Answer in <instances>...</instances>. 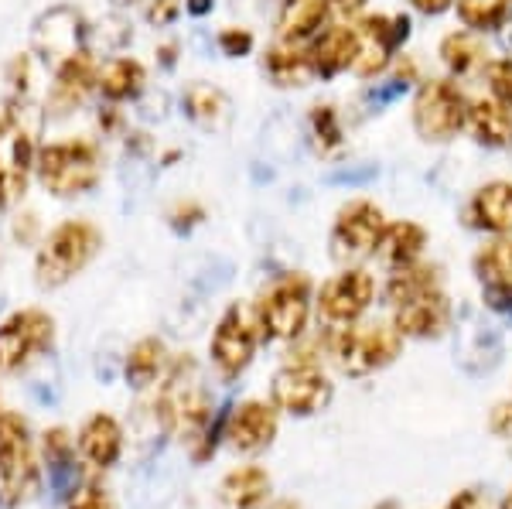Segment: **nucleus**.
I'll list each match as a JSON object with an SVG mask.
<instances>
[{"label":"nucleus","instance_id":"nucleus-25","mask_svg":"<svg viewBox=\"0 0 512 509\" xmlns=\"http://www.w3.org/2000/svg\"><path fill=\"white\" fill-rule=\"evenodd\" d=\"M263 69H267V76L274 79L277 86H308V79H315V69H311V59H308V45H287V41H280L277 48L267 52Z\"/></svg>","mask_w":512,"mask_h":509},{"label":"nucleus","instance_id":"nucleus-45","mask_svg":"<svg viewBox=\"0 0 512 509\" xmlns=\"http://www.w3.org/2000/svg\"><path fill=\"white\" fill-rule=\"evenodd\" d=\"M113 4H137V0H113Z\"/></svg>","mask_w":512,"mask_h":509},{"label":"nucleus","instance_id":"nucleus-24","mask_svg":"<svg viewBox=\"0 0 512 509\" xmlns=\"http://www.w3.org/2000/svg\"><path fill=\"white\" fill-rule=\"evenodd\" d=\"M468 127H472L475 141L485 147H509L512 144V110L506 103L495 100V96L468 103Z\"/></svg>","mask_w":512,"mask_h":509},{"label":"nucleus","instance_id":"nucleus-39","mask_svg":"<svg viewBox=\"0 0 512 509\" xmlns=\"http://www.w3.org/2000/svg\"><path fill=\"white\" fill-rule=\"evenodd\" d=\"M489 428L499 434V438H512V404H499L492 410Z\"/></svg>","mask_w":512,"mask_h":509},{"label":"nucleus","instance_id":"nucleus-18","mask_svg":"<svg viewBox=\"0 0 512 509\" xmlns=\"http://www.w3.org/2000/svg\"><path fill=\"white\" fill-rule=\"evenodd\" d=\"M96 69H99V65L93 62V55H89L86 48L55 65V82H52L55 113L76 110V106L86 100V93H93V89H96Z\"/></svg>","mask_w":512,"mask_h":509},{"label":"nucleus","instance_id":"nucleus-41","mask_svg":"<svg viewBox=\"0 0 512 509\" xmlns=\"http://www.w3.org/2000/svg\"><path fill=\"white\" fill-rule=\"evenodd\" d=\"M410 4H414L417 11H424V14H444L454 0H410Z\"/></svg>","mask_w":512,"mask_h":509},{"label":"nucleus","instance_id":"nucleus-36","mask_svg":"<svg viewBox=\"0 0 512 509\" xmlns=\"http://www.w3.org/2000/svg\"><path fill=\"white\" fill-rule=\"evenodd\" d=\"M65 509H117V506H113L110 492L103 486H82V489H76V496L69 499Z\"/></svg>","mask_w":512,"mask_h":509},{"label":"nucleus","instance_id":"nucleus-22","mask_svg":"<svg viewBox=\"0 0 512 509\" xmlns=\"http://www.w3.org/2000/svg\"><path fill=\"white\" fill-rule=\"evenodd\" d=\"M270 496V475L260 465H243L219 482V506L222 509H256Z\"/></svg>","mask_w":512,"mask_h":509},{"label":"nucleus","instance_id":"nucleus-12","mask_svg":"<svg viewBox=\"0 0 512 509\" xmlns=\"http://www.w3.org/2000/svg\"><path fill=\"white\" fill-rule=\"evenodd\" d=\"M410 35V21L407 18H386V14H376V18H366L355 24V38H359V48H355V65L352 72L362 79H373L386 65L393 62L396 48L407 41Z\"/></svg>","mask_w":512,"mask_h":509},{"label":"nucleus","instance_id":"nucleus-17","mask_svg":"<svg viewBox=\"0 0 512 509\" xmlns=\"http://www.w3.org/2000/svg\"><path fill=\"white\" fill-rule=\"evenodd\" d=\"M355 48H359L355 24H332V28H325L315 41H308V59H311L315 76L332 79L338 72L352 69Z\"/></svg>","mask_w":512,"mask_h":509},{"label":"nucleus","instance_id":"nucleus-20","mask_svg":"<svg viewBox=\"0 0 512 509\" xmlns=\"http://www.w3.org/2000/svg\"><path fill=\"white\" fill-rule=\"evenodd\" d=\"M76 445H79V455L86 458L93 469H110V465L120 458V448H123V431H120L117 417L93 414L79 428Z\"/></svg>","mask_w":512,"mask_h":509},{"label":"nucleus","instance_id":"nucleus-30","mask_svg":"<svg viewBox=\"0 0 512 509\" xmlns=\"http://www.w3.org/2000/svg\"><path fill=\"white\" fill-rule=\"evenodd\" d=\"M185 110L195 123L216 127V123L226 117L229 103H226V96H222V89L209 86V82H192V86L185 89Z\"/></svg>","mask_w":512,"mask_h":509},{"label":"nucleus","instance_id":"nucleus-35","mask_svg":"<svg viewBox=\"0 0 512 509\" xmlns=\"http://www.w3.org/2000/svg\"><path fill=\"white\" fill-rule=\"evenodd\" d=\"M216 41L222 55H229V59H243V55L253 52V35L246 28H222Z\"/></svg>","mask_w":512,"mask_h":509},{"label":"nucleus","instance_id":"nucleus-11","mask_svg":"<svg viewBox=\"0 0 512 509\" xmlns=\"http://www.w3.org/2000/svg\"><path fill=\"white\" fill-rule=\"evenodd\" d=\"M386 233V216L376 202L355 199L338 212L332 226V253L338 260H362L379 250Z\"/></svg>","mask_w":512,"mask_h":509},{"label":"nucleus","instance_id":"nucleus-34","mask_svg":"<svg viewBox=\"0 0 512 509\" xmlns=\"http://www.w3.org/2000/svg\"><path fill=\"white\" fill-rule=\"evenodd\" d=\"M485 76H489V89L499 103H506L512 110V59H499L485 65Z\"/></svg>","mask_w":512,"mask_h":509},{"label":"nucleus","instance_id":"nucleus-15","mask_svg":"<svg viewBox=\"0 0 512 509\" xmlns=\"http://www.w3.org/2000/svg\"><path fill=\"white\" fill-rule=\"evenodd\" d=\"M396 332L403 339H437L451 325V301L441 291H427L420 298L396 308Z\"/></svg>","mask_w":512,"mask_h":509},{"label":"nucleus","instance_id":"nucleus-29","mask_svg":"<svg viewBox=\"0 0 512 509\" xmlns=\"http://www.w3.org/2000/svg\"><path fill=\"white\" fill-rule=\"evenodd\" d=\"M441 59L454 76H468L478 65H485V48H482V41L475 35H468V31H454V35L441 41Z\"/></svg>","mask_w":512,"mask_h":509},{"label":"nucleus","instance_id":"nucleus-37","mask_svg":"<svg viewBox=\"0 0 512 509\" xmlns=\"http://www.w3.org/2000/svg\"><path fill=\"white\" fill-rule=\"evenodd\" d=\"M181 14V0H151L144 11V18L151 28H168V24H175Z\"/></svg>","mask_w":512,"mask_h":509},{"label":"nucleus","instance_id":"nucleus-40","mask_svg":"<svg viewBox=\"0 0 512 509\" xmlns=\"http://www.w3.org/2000/svg\"><path fill=\"white\" fill-rule=\"evenodd\" d=\"M448 509H492V503L482 496V492L468 489V492H458V496H454L451 503H448Z\"/></svg>","mask_w":512,"mask_h":509},{"label":"nucleus","instance_id":"nucleus-32","mask_svg":"<svg viewBox=\"0 0 512 509\" xmlns=\"http://www.w3.org/2000/svg\"><path fill=\"white\" fill-rule=\"evenodd\" d=\"M475 270L485 284H506L512 287V240L489 243L475 257Z\"/></svg>","mask_w":512,"mask_h":509},{"label":"nucleus","instance_id":"nucleus-44","mask_svg":"<svg viewBox=\"0 0 512 509\" xmlns=\"http://www.w3.org/2000/svg\"><path fill=\"white\" fill-rule=\"evenodd\" d=\"M502 509H512V492H509V496H506V503H502Z\"/></svg>","mask_w":512,"mask_h":509},{"label":"nucleus","instance_id":"nucleus-19","mask_svg":"<svg viewBox=\"0 0 512 509\" xmlns=\"http://www.w3.org/2000/svg\"><path fill=\"white\" fill-rule=\"evenodd\" d=\"M147 86V69L130 55H117V59H106L96 69V93L106 103H130L144 93Z\"/></svg>","mask_w":512,"mask_h":509},{"label":"nucleus","instance_id":"nucleus-14","mask_svg":"<svg viewBox=\"0 0 512 509\" xmlns=\"http://www.w3.org/2000/svg\"><path fill=\"white\" fill-rule=\"evenodd\" d=\"M376 298V281L362 267H349L335 274L332 281L321 284L318 291V311L332 325H352L355 318L366 315V308Z\"/></svg>","mask_w":512,"mask_h":509},{"label":"nucleus","instance_id":"nucleus-10","mask_svg":"<svg viewBox=\"0 0 512 509\" xmlns=\"http://www.w3.org/2000/svg\"><path fill=\"white\" fill-rule=\"evenodd\" d=\"M468 123V103L448 79L424 82L414 100V127L424 141H451Z\"/></svg>","mask_w":512,"mask_h":509},{"label":"nucleus","instance_id":"nucleus-13","mask_svg":"<svg viewBox=\"0 0 512 509\" xmlns=\"http://www.w3.org/2000/svg\"><path fill=\"white\" fill-rule=\"evenodd\" d=\"M270 397H274V404L280 410H287V414L308 417L328 407V400H332V383H328V376L321 373L315 363H297V366L280 369L274 376Z\"/></svg>","mask_w":512,"mask_h":509},{"label":"nucleus","instance_id":"nucleus-43","mask_svg":"<svg viewBox=\"0 0 512 509\" xmlns=\"http://www.w3.org/2000/svg\"><path fill=\"white\" fill-rule=\"evenodd\" d=\"M185 11L195 14V18H202V14L212 11V0H185Z\"/></svg>","mask_w":512,"mask_h":509},{"label":"nucleus","instance_id":"nucleus-23","mask_svg":"<svg viewBox=\"0 0 512 509\" xmlns=\"http://www.w3.org/2000/svg\"><path fill=\"white\" fill-rule=\"evenodd\" d=\"M468 219L478 229L489 233H512V182H492L478 188L472 205H468Z\"/></svg>","mask_w":512,"mask_h":509},{"label":"nucleus","instance_id":"nucleus-6","mask_svg":"<svg viewBox=\"0 0 512 509\" xmlns=\"http://www.w3.org/2000/svg\"><path fill=\"white\" fill-rule=\"evenodd\" d=\"M263 339H297L311 315V281L304 274L280 277L253 305Z\"/></svg>","mask_w":512,"mask_h":509},{"label":"nucleus","instance_id":"nucleus-5","mask_svg":"<svg viewBox=\"0 0 512 509\" xmlns=\"http://www.w3.org/2000/svg\"><path fill=\"white\" fill-rule=\"evenodd\" d=\"M38 492V458L28 424L18 414H0V503L21 506Z\"/></svg>","mask_w":512,"mask_h":509},{"label":"nucleus","instance_id":"nucleus-7","mask_svg":"<svg viewBox=\"0 0 512 509\" xmlns=\"http://www.w3.org/2000/svg\"><path fill=\"white\" fill-rule=\"evenodd\" d=\"M400 346H403V335L396 332V325L386 322L349 325L335 339V359L342 366V373L369 376L376 369L390 366L400 356Z\"/></svg>","mask_w":512,"mask_h":509},{"label":"nucleus","instance_id":"nucleus-16","mask_svg":"<svg viewBox=\"0 0 512 509\" xmlns=\"http://www.w3.org/2000/svg\"><path fill=\"white\" fill-rule=\"evenodd\" d=\"M277 434V410L263 400H246L226 421V438L236 451H260Z\"/></svg>","mask_w":512,"mask_h":509},{"label":"nucleus","instance_id":"nucleus-42","mask_svg":"<svg viewBox=\"0 0 512 509\" xmlns=\"http://www.w3.org/2000/svg\"><path fill=\"white\" fill-rule=\"evenodd\" d=\"M366 4H369V0H332V7L338 14H345V18H355V14H359Z\"/></svg>","mask_w":512,"mask_h":509},{"label":"nucleus","instance_id":"nucleus-9","mask_svg":"<svg viewBox=\"0 0 512 509\" xmlns=\"http://www.w3.org/2000/svg\"><path fill=\"white\" fill-rule=\"evenodd\" d=\"M260 322H256V311L250 305H229L226 315L219 318L216 332H212L209 352H212V363L219 366V373L226 380L243 373L246 366L253 363V352L256 342H260Z\"/></svg>","mask_w":512,"mask_h":509},{"label":"nucleus","instance_id":"nucleus-38","mask_svg":"<svg viewBox=\"0 0 512 509\" xmlns=\"http://www.w3.org/2000/svg\"><path fill=\"white\" fill-rule=\"evenodd\" d=\"M45 455H48V462H65V455H69V434L62 428L45 434Z\"/></svg>","mask_w":512,"mask_h":509},{"label":"nucleus","instance_id":"nucleus-26","mask_svg":"<svg viewBox=\"0 0 512 509\" xmlns=\"http://www.w3.org/2000/svg\"><path fill=\"white\" fill-rule=\"evenodd\" d=\"M424 243H427L424 226H417V223H396V226H386L383 243H379V253H383L386 264L407 267V264H417V257H420V250H424Z\"/></svg>","mask_w":512,"mask_h":509},{"label":"nucleus","instance_id":"nucleus-31","mask_svg":"<svg viewBox=\"0 0 512 509\" xmlns=\"http://www.w3.org/2000/svg\"><path fill=\"white\" fill-rule=\"evenodd\" d=\"M512 0H458V18L472 31H495L509 21Z\"/></svg>","mask_w":512,"mask_h":509},{"label":"nucleus","instance_id":"nucleus-1","mask_svg":"<svg viewBox=\"0 0 512 509\" xmlns=\"http://www.w3.org/2000/svg\"><path fill=\"white\" fill-rule=\"evenodd\" d=\"M103 250V229L89 219H62L52 233L41 240L35 257L38 287H62L82 274Z\"/></svg>","mask_w":512,"mask_h":509},{"label":"nucleus","instance_id":"nucleus-33","mask_svg":"<svg viewBox=\"0 0 512 509\" xmlns=\"http://www.w3.org/2000/svg\"><path fill=\"white\" fill-rule=\"evenodd\" d=\"M311 127H315L321 151H332V147L342 144V127H338V113L332 110V106H315V113H311Z\"/></svg>","mask_w":512,"mask_h":509},{"label":"nucleus","instance_id":"nucleus-4","mask_svg":"<svg viewBox=\"0 0 512 509\" xmlns=\"http://www.w3.org/2000/svg\"><path fill=\"white\" fill-rule=\"evenodd\" d=\"M158 410H161V421L168 424V431H175L188 445L209 438L212 397L195 380V366L188 369V359L168 373V383H164L158 397Z\"/></svg>","mask_w":512,"mask_h":509},{"label":"nucleus","instance_id":"nucleus-3","mask_svg":"<svg viewBox=\"0 0 512 509\" xmlns=\"http://www.w3.org/2000/svg\"><path fill=\"white\" fill-rule=\"evenodd\" d=\"M38 144L24 123L21 100L0 103V209H11L24 199L35 175Z\"/></svg>","mask_w":512,"mask_h":509},{"label":"nucleus","instance_id":"nucleus-21","mask_svg":"<svg viewBox=\"0 0 512 509\" xmlns=\"http://www.w3.org/2000/svg\"><path fill=\"white\" fill-rule=\"evenodd\" d=\"M332 0H287L284 18H280V41L287 45H308L328 24Z\"/></svg>","mask_w":512,"mask_h":509},{"label":"nucleus","instance_id":"nucleus-2","mask_svg":"<svg viewBox=\"0 0 512 509\" xmlns=\"http://www.w3.org/2000/svg\"><path fill=\"white\" fill-rule=\"evenodd\" d=\"M35 178L55 199H79L103 178V154L93 141H48L38 147Z\"/></svg>","mask_w":512,"mask_h":509},{"label":"nucleus","instance_id":"nucleus-28","mask_svg":"<svg viewBox=\"0 0 512 509\" xmlns=\"http://www.w3.org/2000/svg\"><path fill=\"white\" fill-rule=\"evenodd\" d=\"M164 342L161 339H140L127 356V380L134 387H151L164 373Z\"/></svg>","mask_w":512,"mask_h":509},{"label":"nucleus","instance_id":"nucleus-27","mask_svg":"<svg viewBox=\"0 0 512 509\" xmlns=\"http://www.w3.org/2000/svg\"><path fill=\"white\" fill-rule=\"evenodd\" d=\"M437 287V267L427 264H407V267H396L390 284H386V301L390 305H407V301L420 298V294L434 291Z\"/></svg>","mask_w":512,"mask_h":509},{"label":"nucleus","instance_id":"nucleus-8","mask_svg":"<svg viewBox=\"0 0 512 509\" xmlns=\"http://www.w3.org/2000/svg\"><path fill=\"white\" fill-rule=\"evenodd\" d=\"M55 339V318L41 308L14 311L0 322V373H21L31 359L48 352Z\"/></svg>","mask_w":512,"mask_h":509}]
</instances>
